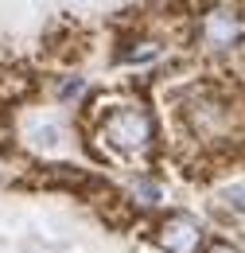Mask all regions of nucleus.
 I'll list each match as a JSON object with an SVG mask.
<instances>
[{
    "label": "nucleus",
    "instance_id": "1",
    "mask_svg": "<svg viewBox=\"0 0 245 253\" xmlns=\"http://www.w3.org/2000/svg\"><path fill=\"white\" fill-rule=\"evenodd\" d=\"M101 132L124 148V152H144L148 144H152V117H148V109H140V105H121V109H113L109 117H105V125Z\"/></svg>",
    "mask_w": 245,
    "mask_h": 253
},
{
    "label": "nucleus",
    "instance_id": "2",
    "mask_svg": "<svg viewBox=\"0 0 245 253\" xmlns=\"http://www.w3.org/2000/svg\"><path fill=\"white\" fill-rule=\"evenodd\" d=\"M160 246L167 253H199L203 246V226L191 214H171L160 222Z\"/></svg>",
    "mask_w": 245,
    "mask_h": 253
},
{
    "label": "nucleus",
    "instance_id": "3",
    "mask_svg": "<svg viewBox=\"0 0 245 253\" xmlns=\"http://www.w3.org/2000/svg\"><path fill=\"white\" fill-rule=\"evenodd\" d=\"M230 39H238V16L230 8H218L210 16V43L214 47H230Z\"/></svg>",
    "mask_w": 245,
    "mask_h": 253
},
{
    "label": "nucleus",
    "instance_id": "4",
    "mask_svg": "<svg viewBox=\"0 0 245 253\" xmlns=\"http://www.w3.org/2000/svg\"><path fill=\"white\" fill-rule=\"evenodd\" d=\"M74 94H82V78H70V82L62 86V97H74Z\"/></svg>",
    "mask_w": 245,
    "mask_h": 253
},
{
    "label": "nucleus",
    "instance_id": "5",
    "mask_svg": "<svg viewBox=\"0 0 245 253\" xmlns=\"http://www.w3.org/2000/svg\"><path fill=\"white\" fill-rule=\"evenodd\" d=\"M214 253H238V250H230V246H214Z\"/></svg>",
    "mask_w": 245,
    "mask_h": 253
}]
</instances>
